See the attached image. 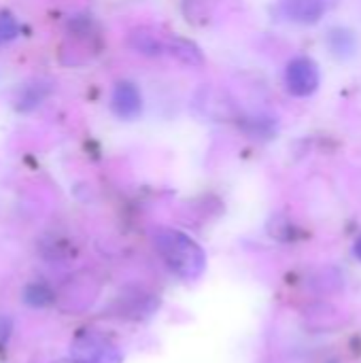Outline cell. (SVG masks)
I'll return each instance as SVG.
<instances>
[{
	"instance_id": "9c48e42d",
	"label": "cell",
	"mask_w": 361,
	"mask_h": 363,
	"mask_svg": "<svg viewBox=\"0 0 361 363\" xmlns=\"http://www.w3.org/2000/svg\"><path fill=\"white\" fill-rule=\"evenodd\" d=\"M330 45H332V49H334L338 55H343V53H353V49H355V38H353V34L347 32V30H332V34H330Z\"/></svg>"
},
{
	"instance_id": "7a4b0ae2",
	"label": "cell",
	"mask_w": 361,
	"mask_h": 363,
	"mask_svg": "<svg viewBox=\"0 0 361 363\" xmlns=\"http://www.w3.org/2000/svg\"><path fill=\"white\" fill-rule=\"evenodd\" d=\"M70 355L77 363H121L123 355L104 336L96 332L79 334L70 345Z\"/></svg>"
},
{
	"instance_id": "3957f363",
	"label": "cell",
	"mask_w": 361,
	"mask_h": 363,
	"mask_svg": "<svg viewBox=\"0 0 361 363\" xmlns=\"http://www.w3.org/2000/svg\"><path fill=\"white\" fill-rule=\"evenodd\" d=\"M285 83H287L289 94H294L298 98H306V96L315 94L317 87H319V68H317V64L311 57H304V55L294 57L287 64Z\"/></svg>"
},
{
	"instance_id": "30bf717a",
	"label": "cell",
	"mask_w": 361,
	"mask_h": 363,
	"mask_svg": "<svg viewBox=\"0 0 361 363\" xmlns=\"http://www.w3.org/2000/svg\"><path fill=\"white\" fill-rule=\"evenodd\" d=\"M213 0H185V15L191 21H206L211 11Z\"/></svg>"
},
{
	"instance_id": "6da1fadb",
	"label": "cell",
	"mask_w": 361,
	"mask_h": 363,
	"mask_svg": "<svg viewBox=\"0 0 361 363\" xmlns=\"http://www.w3.org/2000/svg\"><path fill=\"white\" fill-rule=\"evenodd\" d=\"M153 245L168 270L179 279L196 281L202 277L206 268V255L191 236L172 228H160L153 234Z\"/></svg>"
},
{
	"instance_id": "8fae6325",
	"label": "cell",
	"mask_w": 361,
	"mask_h": 363,
	"mask_svg": "<svg viewBox=\"0 0 361 363\" xmlns=\"http://www.w3.org/2000/svg\"><path fill=\"white\" fill-rule=\"evenodd\" d=\"M17 34H19V23H17V19H15L11 13L2 11V13H0V43H9V40H13Z\"/></svg>"
},
{
	"instance_id": "5bb4252c",
	"label": "cell",
	"mask_w": 361,
	"mask_h": 363,
	"mask_svg": "<svg viewBox=\"0 0 361 363\" xmlns=\"http://www.w3.org/2000/svg\"><path fill=\"white\" fill-rule=\"evenodd\" d=\"M55 363H77L74 359H70V362H55Z\"/></svg>"
},
{
	"instance_id": "277c9868",
	"label": "cell",
	"mask_w": 361,
	"mask_h": 363,
	"mask_svg": "<svg viewBox=\"0 0 361 363\" xmlns=\"http://www.w3.org/2000/svg\"><path fill=\"white\" fill-rule=\"evenodd\" d=\"M113 111L121 119H134L143 111V98L140 91L134 83L130 81H119L113 89Z\"/></svg>"
},
{
	"instance_id": "7c38bea8",
	"label": "cell",
	"mask_w": 361,
	"mask_h": 363,
	"mask_svg": "<svg viewBox=\"0 0 361 363\" xmlns=\"http://www.w3.org/2000/svg\"><path fill=\"white\" fill-rule=\"evenodd\" d=\"M11 330H13L11 321H9L6 317H2V315H0V347H4V345H6V340L11 338Z\"/></svg>"
},
{
	"instance_id": "4fadbf2b",
	"label": "cell",
	"mask_w": 361,
	"mask_h": 363,
	"mask_svg": "<svg viewBox=\"0 0 361 363\" xmlns=\"http://www.w3.org/2000/svg\"><path fill=\"white\" fill-rule=\"evenodd\" d=\"M355 257H360L361 259V236L357 238V242H355Z\"/></svg>"
},
{
	"instance_id": "5b68a950",
	"label": "cell",
	"mask_w": 361,
	"mask_h": 363,
	"mask_svg": "<svg viewBox=\"0 0 361 363\" xmlns=\"http://www.w3.org/2000/svg\"><path fill=\"white\" fill-rule=\"evenodd\" d=\"M326 9V0H283V13L298 23H317Z\"/></svg>"
},
{
	"instance_id": "52a82bcc",
	"label": "cell",
	"mask_w": 361,
	"mask_h": 363,
	"mask_svg": "<svg viewBox=\"0 0 361 363\" xmlns=\"http://www.w3.org/2000/svg\"><path fill=\"white\" fill-rule=\"evenodd\" d=\"M130 47L136 51V53H143V55H162L166 51V38L157 36L153 30L149 28H138L130 34L128 38Z\"/></svg>"
},
{
	"instance_id": "ba28073f",
	"label": "cell",
	"mask_w": 361,
	"mask_h": 363,
	"mask_svg": "<svg viewBox=\"0 0 361 363\" xmlns=\"http://www.w3.org/2000/svg\"><path fill=\"white\" fill-rule=\"evenodd\" d=\"M23 296H26L23 298L26 304H32V306H47V304L53 302V294L49 291V287H45L40 283H34V285L26 287Z\"/></svg>"
},
{
	"instance_id": "8992f818",
	"label": "cell",
	"mask_w": 361,
	"mask_h": 363,
	"mask_svg": "<svg viewBox=\"0 0 361 363\" xmlns=\"http://www.w3.org/2000/svg\"><path fill=\"white\" fill-rule=\"evenodd\" d=\"M166 51L185 66H202L204 64V55L198 49V45H194L191 40H187L183 36L166 38Z\"/></svg>"
}]
</instances>
